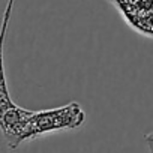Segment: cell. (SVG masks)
<instances>
[{
    "label": "cell",
    "mask_w": 153,
    "mask_h": 153,
    "mask_svg": "<svg viewBox=\"0 0 153 153\" xmlns=\"http://www.w3.org/2000/svg\"><path fill=\"white\" fill-rule=\"evenodd\" d=\"M84 122L86 113L78 102H71L53 110L35 111L26 128V141L54 131L76 129L83 126Z\"/></svg>",
    "instance_id": "1"
},
{
    "label": "cell",
    "mask_w": 153,
    "mask_h": 153,
    "mask_svg": "<svg viewBox=\"0 0 153 153\" xmlns=\"http://www.w3.org/2000/svg\"><path fill=\"white\" fill-rule=\"evenodd\" d=\"M146 144L149 147V152L153 153V132H150V134L146 135Z\"/></svg>",
    "instance_id": "2"
}]
</instances>
